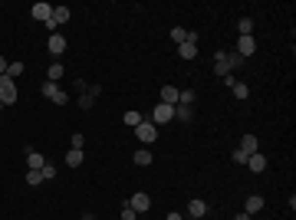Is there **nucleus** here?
I'll return each mask as SVG.
<instances>
[{
	"label": "nucleus",
	"instance_id": "nucleus-33",
	"mask_svg": "<svg viewBox=\"0 0 296 220\" xmlns=\"http://www.w3.org/2000/svg\"><path fill=\"white\" fill-rule=\"evenodd\" d=\"M247 158H250V154H243L241 148H234V165H247Z\"/></svg>",
	"mask_w": 296,
	"mask_h": 220
},
{
	"label": "nucleus",
	"instance_id": "nucleus-36",
	"mask_svg": "<svg viewBox=\"0 0 296 220\" xmlns=\"http://www.w3.org/2000/svg\"><path fill=\"white\" fill-rule=\"evenodd\" d=\"M7 66H10V63H7V59L0 56V76H7Z\"/></svg>",
	"mask_w": 296,
	"mask_h": 220
},
{
	"label": "nucleus",
	"instance_id": "nucleus-14",
	"mask_svg": "<svg viewBox=\"0 0 296 220\" xmlns=\"http://www.w3.org/2000/svg\"><path fill=\"white\" fill-rule=\"evenodd\" d=\"M241 151H243V154L260 151V142H257V135H243V138H241Z\"/></svg>",
	"mask_w": 296,
	"mask_h": 220
},
{
	"label": "nucleus",
	"instance_id": "nucleus-1",
	"mask_svg": "<svg viewBox=\"0 0 296 220\" xmlns=\"http://www.w3.org/2000/svg\"><path fill=\"white\" fill-rule=\"evenodd\" d=\"M171 119H175V105H164V102H158V105H155V112L148 115V122H152L155 128H158V125H168Z\"/></svg>",
	"mask_w": 296,
	"mask_h": 220
},
{
	"label": "nucleus",
	"instance_id": "nucleus-22",
	"mask_svg": "<svg viewBox=\"0 0 296 220\" xmlns=\"http://www.w3.org/2000/svg\"><path fill=\"white\" fill-rule=\"evenodd\" d=\"M237 30H241V36H250L253 33V20L250 17H241V20H237Z\"/></svg>",
	"mask_w": 296,
	"mask_h": 220
},
{
	"label": "nucleus",
	"instance_id": "nucleus-29",
	"mask_svg": "<svg viewBox=\"0 0 296 220\" xmlns=\"http://www.w3.org/2000/svg\"><path fill=\"white\" fill-rule=\"evenodd\" d=\"M7 76H10V79L23 76V63H10V66H7Z\"/></svg>",
	"mask_w": 296,
	"mask_h": 220
},
{
	"label": "nucleus",
	"instance_id": "nucleus-16",
	"mask_svg": "<svg viewBox=\"0 0 296 220\" xmlns=\"http://www.w3.org/2000/svg\"><path fill=\"white\" fill-rule=\"evenodd\" d=\"M82 161H86V154H82V151H76V148H69V151H66V165H69V168H82Z\"/></svg>",
	"mask_w": 296,
	"mask_h": 220
},
{
	"label": "nucleus",
	"instance_id": "nucleus-11",
	"mask_svg": "<svg viewBox=\"0 0 296 220\" xmlns=\"http://www.w3.org/2000/svg\"><path fill=\"white\" fill-rule=\"evenodd\" d=\"M50 17H53V7H50V3H43V0H40V3H33V20L46 23Z\"/></svg>",
	"mask_w": 296,
	"mask_h": 220
},
{
	"label": "nucleus",
	"instance_id": "nucleus-23",
	"mask_svg": "<svg viewBox=\"0 0 296 220\" xmlns=\"http://www.w3.org/2000/svg\"><path fill=\"white\" fill-rule=\"evenodd\" d=\"M191 105H175V119H181V122H191Z\"/></svg>",
	"mask_w": 296,
	"mask_h": 220
},
{
	"label": "nucleus",
	"instance_id": "nucleus-3",
	"mask_svg": "<svg viewBox=\"0 0 296 220\" xmlns=\"http://www.w3.org/2000/svg\"><path fill=\"white\" fill-rule=\"evenodd\" d=\"M40 92H43V96L53 102V105H66V102H69V96H66V92L56 86V82H43V86H40Z\"/></svg>",
	"mask_w": 296,
	"mask_h": 220
},
{
	"label": "nucleus",
	"instance_id": "nucleus-4",
	"mask_svg": "<svg viewBox=\"0 0 296 220\" xmlns=\"http://www.w3.org/2000/svg\"><path fill=\"white\" fill-rule=\"evenodd\" d=\"M63 23H69V7H53V17L46 20V30L56 33V26H63Z\"/></svg>",
	"mask_w": 296,
	"mask_h": 220
},
{
	"label": "nucleus",
	"instance_id": "nucleus-10",
	"mask_svg": "<svg viewBox=\"0 0 296 220\" xmlns=\"http://www.w3.org/2000/svg\"><path fill=\"white\" fill-rule=\"evenodd\" d=\"M214 73H217L220 79L224 76H230V66H227V53L220 49V53H214Z\"/></svg>",
	"mask_w": 296,
	"mask_h": 220
},
{
	"label": "nucleus",
	"instance_id": "nucleus-20",
	"mask_svg": "<svg viewBox=\"0 0 296 220\" xmlns=\"http://www.w3.org/2000/svg\"><path fill=\"white\" fill-rule=\"evenodd\" d=\"M132 161H135V165H138V168L152 165V151H148V148H138V151L132 154Z\"/></svg>",
	"mask_w": 296,
	"mask_h": 220
},
{
	"label": "nucleus",
	"instance_id": "nucleus-24",
	"mask_svg": "<svg viewBox=\"0 0 296 220\" xmlns=\"http://www.w3.org/2000/svg\"><path fill=\"white\" fill-rule=\"evenodd\" d=\"M171 40H175L178 46H181V43H188V30H185V26H175V30H171Z\"/></svg>",
	"mask_w": 296,
	"mask_h": 220
},
{
	"label": "nucleus",
	"instance_id": "nucleus-39",
	"mask_svg": "<svg viewBox=\"0 0 296 220\" xmlns=\"http://www.w3.org/2000/svg\"><path fill=\"white\" fill-rule=\"evenodd\" d=\"M82 220H92V217H82Z\"/></svg>",
	"mask_w": 296,
	"mask_h": 220
},
{
	"label": "nucleus",
	"instance_id": "nucleus-6",
	"mask_svg": "<svg viewBox=\"0 0 296 220\" xmlns=\"http://www.w3.org/2000/svg\"><path fill=\"white\" fill-rule=\"evenodd\" d=\"M135 138H138V142H145V145H152L155 138H158V128H155L152 122H142V125L135 128Z\"/></svg>",
	"mask_w": 296,
	"mask_h": 220
},
{
	"label": "nucleus",
	"instance_id": "nucleus-25",
	"mask_svg": "<svg viewBox=\"0 0 296 220\" xmlns=\"http://www.w3.org/2000/svg\"><path fill=\"white\" fill-rule=\"evenodd\" d=\"M230 92H234L237 99H247V96H250V86H247V82H237V86L230 89Z\"/></svg>",
	"mask_w": 296,
	"mask_h": 220
},
{
	"label": "nucleus",
	"instance_id": "nucleus-38",
	"mask_svg": "<svg viewBox=\"0 0 296 220\" xmlns=\"http://www.w3.org/2000/svg\"><path fill=\"white\" fill-rule=\"evenodd\" d=\"M234 220H250V214H243V210H241V214H237Z\"/></svg>",
	"mask_w": 296,
	"mask_h": 220
},
{
	"label": "nucleus",
	"instance_id": "nucleus-27",
	"mask_svg": "<svg viewBox=\"0 0 296 220\" xmlns=\"http://www.w3.org/2000/svg\"><path fill=\"white\" fill-rule=\"evenodd\" d=\"M92 105H96V99L89 92H79V109H92Z\"/></svg>",
	"mask_w": 296,
	"mask_h": 220
},
{
	"label": "nucleus",
	"instance_id": "nucleus-35",
	"mask_svg": "<svg viewBox=\"0 0 296 220\" xmlns=\"http://www.w3.org/2000/svg\"><path fill=\"white\" fill-rule=\"evenodd\" d=\"M86 92H89V96H92V99H99V96H102V86H89Z\"/></svg>",
	"mask_w": 296,
	"mask_h": 220
},
{
	"label": "nucleus",
	"instance_id": "nucleus-8",
	"mask_svg": "<svg viewBox=\"0 0 296 220\" xmlns=\"http://www.w3.org/2000/svg\"><path fill=\"white\" fill-rule=\"evenodd\" d=\"M129 207L135 210V214H145V210L152 207V200H148V194H132V200H129Z\"/></svg>",
	"mask_w": 296,
	"mask_h": 220
},
{
	"label": "nucleus",
	"instance_id": "nucleus-34",
	"mask_svg": "<svg viewBox=\"0 0 296 220\" xmlns=\"http://www.w3.org/2000/svg\"><path fill=\"white\" fill-rule=\"evenodd\" d=\"M122 220H138V214H135V210L125 204V207H122Z\"/></svg>",
	"mask_w": 296,
	"mask_h": 220
},
{
	"label": "nucleus",
	"instance_id": "nucleus-30",
	"mask_svg": "<svg viewBox=\"0 0 296 220\" xmlns=\"http://www.w3.org/2000/svg\"><path fill=\"white\" fill-rule=\"evenodd\" d=\"M40 181H43V174H40V171H27V184H30V187H36Z\"/></svg>",
	"mask_w": 296,
	"mask_h": 220
},
{
	"label": "nucleus",
	"instance_id": "nucleus-21",
	"mask_svg": "<svg viewBox=\"0 0 296 220\" xmlns=\"http://www.w3.org/2000/svg\"><path fill=\"white\" fill-rule=\"evenodd\" d=\"M178 56H181V59H194L197 56V43H181L178 46Z\"/></svg>",
	"mask_w": 296,
	"mask_h": 220
},
{
	"label": "nucleus",
	"instance_id": "nucleus-28",
	"mask_svg": "<svg viewBox=\"0 0 296 220\" xmlns=\"http://www.w3.org/2000/svg\"><path fill=\"white\" fill-rule=\"evenodd\" d=\"M40 174H43V181H53V177H56V168L50 165V161H46V165L40 168Z\"/></svg>",
	"mask_w": 296,
	"mask_h": 220
},
{
	"label": "nucleus",
	"instance_id": "nucleus-2",
	"mask_svg": "<svg viewBox=\"0 0 296 220\" xmlns=\"http://www.w3.org/2000/svg\"><path fill=\"white\" fill-rule=\"evenodd\" d=\"M0 102H3V105H13V102H17V79L0 76Z\"/></svg>",
	"mask_w": 296,
	"mask_h": 220
},
{
	"label": "nucleus",
	"instance_id": "nucleus-17",
	"mask_svg": "<svg viewBox=\"0 0 296 220\" xmlns=\"http://www.w3.org/2000/svg\"><path fill=\"white\" fill-rule=\"evenodd\" d=\"M188 214H191L194 220H201L204 214H208V204H204V200H191V204H188Z\"/></svg>",
	"mask_w": 296,
	"mask_h": 220
},
{
	"label": "nucleus",
	"instance_id": "nucleus-5",
	"mask_svg": "<svg viewBox=\"0 0 296 220\" xmlns=\"http://www.w3.org/2000/svg\"><path fill=\"white\" fill-rule=\"evenodd\" d=\"M234 53L241 56V59L253 56V53H257V40H253V36H237V49H234Z\"/></svg>",
	"mask_w": 296,
	"mask_h": 220
},
{
	"label": "nucleus",
	"instance_id": "nucleus-31",
	"mask_svg": "<svg viewBox=\"0 0 296 220\" xmlns=\"http://www.w3.org/2000/svg\"><path fill=\"white\" fill-rule=\"evenodd\" d=\"M227 66H230V69H237V66H243V59H241L237 53H227Z\"/></svg>",
	"mask_w": 296,
	"mask_h": 220
},
{
	"label": "nucleus",
	"instance_id": "nucleus-19",
	"mask_svg": "<svg viewBox=\"0 0 296 220\" xmlns=\"http://www.w3.org/2000/svg\"><path fill=\"white\" fill-rule=\"evenodd\" d=\"M63 63H50V69H46V82H59L63 79Z\"/></svg>",
	"mask_w": 296,
	"mask_h": 220
},
{
	"label": "nucleus",
	"instance_id": "nucleus-40",
	"mask_svg": "<svg viewBox=\"0 0 296 220\" xmlns=\"http://www.w3.org/2000/svg\"><path fill=\"white\" fill-rule=\"evenodd\" d=\"M0 109H3V102H0Z\"/></svg>",
	"mask_w": 296,
	"mask_h": 220
},
{
	"label": "nucleus",
	"instance_id": "nucleus-26",
	"mask_svg": "<svg viewBox=\"0 0 296 220\" xmlns=\"http://www.w3.org/2000/svg\"><path fill=\"white\" fill-rule=\"evenodd\" d=\"M178 105H194V92H191V89H181V96H178Z\"/></svg>",
	"mask_w": 296,
	"mask_h": 220
},
{
	"label": "nucleus",
	"instance_id": "nucleus-32",
	"mask_svg": "<svg viewBox=\"0 0 296 220\" xmlns=\"http://www.w3.org/2000/svg\"><path fill=\"white\" fill-rule=\"evenodd\" d=\"M69 145H73V148H76V151H82V145H86V138H82V135H73V138H69Z\"/></svg>",
	"mask_w": 296,
	"mask_h": 220
},
{
	"label": "nucleus",
	"instance_id": "nucleus-12",
	"mask_svg": "<svg viewBox=\"0 0 296 220\" xmlns=\"http://www.w3.org/2000/svg\"><path fill=\"white\" fill-rule=\"evenodd\" d=\"M260 210H263V197L260 194H250V197L243 200V214H250L253 217V214H260Z\"/></svg>",
	"mask_w": 296,
	"mask_h": 220
},
{
	"label": "nucleus",
	"instance_id": "nucleus-37",
	"mask_svg": "<svg viewBox=\"0 0 296 220\" xmlns=\"http://www.w3.org/2000/svg\"><path fill=\"white\" fill-rule=\"evenodd\" d=\"M164 220H185V217H181L178 210H171V214H168V217H164Z\"/></svg>",
	"mask_w": 296,
	"mask_h": 220
},
{
	"label": "nucleus",
	"instance_id": "nucleus-9",
	"mask_svg": "<svg viewBox=\"0 0 296 220\" xmlns=\"http://www.w3.org/2000/svg\"><path fill=\"white\" fill-rule=\"evenodd\" d=\"M247 168H250L253 174H263V171H267V158H263L260 151H253L250 158H247Z\"/></svg>",
	"mask_w": 296,
	"mask_h": 220
},
{
	"label": "nucleus",
	"instance_id": "nucleus-13",
	"mask_svg": "<svg viewBox=\"0 0 296 220\" xmlns=\"http://www.w3.org/2000/svg\"><path fill=\"white\" fill-rule=\"evenodd\" d=\"M43 165H46V158L40 151H33V148H30V151H27V171H40Z\"/></svg>",
	"mask_w": 296,
	"mask_h": 220
},
{
	"label": "nucleus",
	"instance_id": "nucleus-7",
	"mask_svg": "<svg viewBox=\"0 0 296 220\" xmlns=\"http://www.w3.org/2000/svg\"><path fill=\"white\" fill-rule=\"evenodd\" d=\"M46 49H50V53H53V56H63V53H66V36L53 33V36H50V40H46Z\"/></svg>",
	"mask_w": 296,
	"mask_h": 220
},
{
	"label": "nucleus",
	"instance_id": "nucleus-15",
	"mask_svg": "<svg viewBox=\"0 0 296 220\" xmlns=\"http://www.w3.org/2000/svg\"><path fill=\"white\" fill-rule=\"evenodd\" d=\"M178 96H181V89H175V86H164L161 89V102H164V105H178Z\"/></svg>",
	"mask_w": 296,
	"mask_h": 220
},
{
	"label": "nucleus",
	"instance_id": "nucleus-18",
	"mask_svg": "<svg viewBox=\"0 0 296 220\" xmlns=\"http://www.w3.org/2000/svg\"><path fill=\"white\" fill-rule=\"evenodd\" d=\"M122 122H125V125H129V128H138V125H142V112H135V109H129L125 112V115H122Z\"/></svg>",
	"mask_w": 296,
	"mask_h": 220
}]
</instances>
